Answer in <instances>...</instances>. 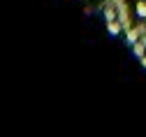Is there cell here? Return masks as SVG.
Listing matches in <instances>:
<instances>
[{"label": "cell", "mask_w": 146, "mask_h": 137, "mask_svg": "<svg viewBox=\"0 0 146 137\" xmlns=\"http://www.w3.org/2000/svg\"><path fill=\"white\" fill-rule=\"evenodd\" d=\"M139 61H141V65H144V67H146V53H144V56H141V58H139Z\"/></svg>", "instance_id": "cell-6"}, {"label": "cell", "mask_w": 146, "mask_h": 137, "mask_svg": "<svg viewBox=\"0 0 146 137\" xmlns=\"http://www.w3.org/2000/svg\"><path fill=\"white\" fill-rule=\"evenodd\" d=\"M132 53H135L137 58H141V56L146 53V40H144V37H141L139 42H135V44H132Z\"/></svg>", "instance_id": "cell-5"}, {"label": "cell", "mask_w": 146, "mask_h": 137, "mask_svg": "<svg viewBox=\"0 0 146 137\" xmlns=\"http://www.w3.org/2000/svg\"><path fill=\"white\" fill-rule=\"evenodd\" d=\"M144 35H146V23H144V26H130V28H125V33H123V40L132 47L135 42H139V40H141Z\"/></svg>", "instance_id": "cell-1"}, {"label": "cell", "mask_w": 146, "mask_h": 137, "mask_svg": "<svg viewBox=\"0 0 146 137\" xmlns=\"http://www.w3.org/2000/svg\"><path fill=\"white\" fill-rule=\"evenodd\" d=\"M102 19H104V23L116 21V19H118V9H116V5H104V7H102Z\"/></svg>", "instance_id": "cell-4"}, {"label": "cell", "mask_w": 146, "mask_h": 137, "mask_svg": "<svg viewBox=\"0 0 146 137\" xmlns=\"http://www.w3.org/2000/svg\"><path fill=\"white\" fill-rule=\"evenodd\" d=\"M132 14L139 23H146V0H135L132 3Z\"/></svg>", "instance_id": "cell-2"}, {"label": "cell", "mask_w": 146, "mask_h": 137, "mask_svg": "<svg viewBox=\"0 0 146 137\" xmlns=\"http://www.w3.org/2000/svg\"><path fill=\"white\" fill-rule=\"evenodd\" d=\"M127 3H135V0H127Z\"/></svg>", "instance_id": "cell-7"}, {"label": "cell", "mask_w": 146, "mask_h": 137, "mask_svg": "<svg viewBox=\"0 0 146 137\" xmlns=\"http://www.w3.org/2000/svg\"><path fill=\"white\" fill-rule=\"evenodd\" d=\"M104 26H107L109 37H123V33H125V28H123V23H121V19H116V21H109V23H104Z\"/></svg>", "instance_id": "cell-3"}]
</instances>
